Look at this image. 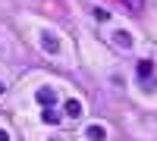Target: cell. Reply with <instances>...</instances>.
<instances>
[{
    "label": "cell",
    "mask_w": 157,
    "mask_h": 141,
    "mask_svg": "<svg viewBox=\"0 0 157 141\" xmlns=\"http://www.w3.org/2000/svg\"><path fill=\"white\" fill-rule=\"evenodd\" d=\"M0 141H10V135H6V132H3V129H0Z\"/></svg>",
    "instance_id": "cell-9"
},
{
    "label": "cell",
    "mask_w": 157,
    "mask_h": 141,
    "mask_svg": "<svg viewBox=\"0 0 157 141\" xmlns=\"http://www.w3.org/2000/svg\"><path fill=\"white\" fill-rule=\"evenodd\" d=\"M57 119H60V116H57L54 110H47V113H44V122H57Z\"/></svg>",
    "instance_id": "cell-7"
},
{
    "label": "cell",
    "mask_w": 157,
    "mask_h": 141,
    "mask_svg": "<svg viewBox=\"0 0 157 141\" xmlns=\"http://www.w3.org/2000/svg\"><path fill=\"white\" fill-rule=\"evenodd\" d=\"M113 38H116V44H120V47H129V44H132V35H126V32H116Z\"/></svg>",
    "instance_id": "cell-3"
},
{
    "label": "cell",
    "mask_w": 157,
    "mask_h": 141,
    "mask_svg": "<svg viewBox=\"0 0 157 141\" xmlns=\"http://www.w3.org/2000/svg\"><path fill=\"white\" fill-rule=\"evenodd\" d=\"M41 38H44V41H41V47L47 50V54H57V38H54V35H50V32H44Z\"/></svg>",
    "instance_id": "cell-1"
},
{
    "label": "cell",
    "mask_w": 157,
    "mask_h": 141,
    "mask_svg": "<svg viewBox=\"0 0 157 141\" xmlns=\"http://www.w3.org/2000/svg\"><path fill=\"white\" fill-rule=\"evenodd\" d=\"M38 100H41V104H54V94L44 88V91H38Z\"/></svg>",
    "instance_id": "cell-5"
},
{
    "label": "cell",
    "mask_w": 157,
    "mask_h": 141,
    "mask_svg": "<svg viewBox=\"0 0 157 141\" xmlns=\"http://www.w3.org/2000/svg\"><path fill=\"white\" fill-rule=\"evenodd\" d=\"M138 75H141V79H148V75H151V63H148V60L138 66Z\"/></svg>",
    "instance_id": "cell-6"
},
{
    "label": "cell",
    "mask_w": 157,
    "mask_h": 141,
    "mask_svg": "<svg viewBox=\"0 0 157 141\" xmlns=\"http://www.w3.org/2000/svg\"><path fill=\"white\" fill-rule=\"evenodd\" d=\"M126 3H129V6H141V0H126Z\"/></svg>",
    "instance_id": "cell-8"
},
{
    "label": "cell",
    "mask_w": 157,
    "mask_h": 141,
    "mask_svg": "<svg viewBox=\"0 0 157 141\" xmlns=\"http://www.w3.org/2000/svg\"><path fill=\"white\" fill-rule=\"evenodd\" d=\"M66 113H69V116H78V113H82V104H78V100H69V104H66Z\"/></svg>",
    "instance_id": "cell-4"
},
{
    "label": "cell",
    "mask_w": 157,
    "mask_h": 141,
    "mask_svg": "<svg viewBox=\"0 0 157 141\" xmlns=\"http://www.w3.org/2000/svg\"><path fill=\"white\" fill-rule=\"evenodd\" d=\"M0 91H3V85H0Z\"/></svg>",
    "instance_id": "cell-10"
},
{
    "label": "cell",
    "mask_w": 157,
    "mask_h": 141,
    "mask_svg": "<svg viewBox=\"0 0 157 141\" xmlns=\"http://www.w3.org/2000/svg\"><path fill=\"white\" fill-rule=\"evenodd\" d=\"M88 138H91V141H104L107 135H104V129H101V125H91V129H88Z\"/></svg>",
    "instance_id": "cell-2"
}]
</instances>
